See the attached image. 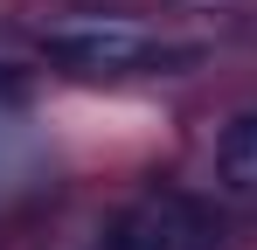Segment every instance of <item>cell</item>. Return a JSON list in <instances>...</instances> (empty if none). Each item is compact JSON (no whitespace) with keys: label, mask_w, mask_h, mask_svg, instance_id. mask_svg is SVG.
Here are the masks:
<instances>
[{"label":"cell","mask_w":257,"mask_h":250,"mask_svg":"<svg viewBox=\"0 0 257 250\" xmlns=\"http://www.w3.org/2000/svg\"><path fill=\"white\" fill-rule=\"evenodd\" d=\"M42 56L77 70V77H146V70H188L195 49L188 42H160L146 28H125V21H77V28H49Z\"/></svg>","instance_id":"obj_1"},{"label":"cell","mask_w":257,"mask_h":250,"mask_svg":"<svg viewBox=\"0 0 257 250\" xmlns=\"http://www.w3.org/2000/svg\"><path fill=\"white\" fill-rule=\"evenodd\" d=\"M104 250H222V215L202 195H181V188H153L132 208L111 215Z\"/></svg>","instance_id":"obj_2"},{"label":"cell","mask_w":257,"mask_h":250,"mask_svg":"<svg viewBox=\"0 0 257 250\" xmlns=\"http://www.w3.org/2000/svg\"><path fill=\"white\" fill-rule=\"evenodd\" d=\"M215 188L236 195V202L257 195V104L236 111V118L215 132Z\"/></svg>","instance_id":"obj_3"}]
</instances>
